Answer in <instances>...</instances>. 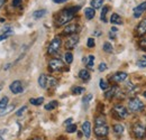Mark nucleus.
<instances>
[{
	"label": "nucleus",
	"mask_w": 146,
	"mask_h": 140,
	"mask_svg": "<svg viewBox=\"0 0 146 140\" xmlns=\"http://www.w3.org/2000/svg\"><path fill=\"white\" fill-rule=\"evenodd\" d=\"M80 10V7L79 6H75V7H71V8H65L64 10H62L57 17H56V25L57 26H62V25H65L68 24L69 21H71L74 17V15Z\"/></svg>",
	"instance_id": "nucleus-1"
},
{
	"label": "nucleus",
	"mask_w": 146,
	"mask_h": 140,
	"mask_svg": "<svg viewBox=\"0 0 146 140\" xmlns=\"http://www.w3.org/2000/svg\"><path fill=\"white\" fill-rule=\"evenodd\" d=\"M128 108H129V111L130 112H139V111H143L144 110V103L139 99L133 98L128 102Z\"/></svg>",
	"instance_id": "nucleus-2"
},
{
	"label": "nucleus",
	"mask_w": 146,
	"mask_h": 140,
	"mask_svg": "<svg viewBox=\"0 0 146 140\" xmlns=\"http://www.w3.org/2000/svg\"><path fill=\"white\" fill-rule=\"evenodd\" d=\"M61 45H62V40H61L60 37L53 38V40L51 42V44L48 46V50H47L48 54L50 55H56L57 52L60 51V48H61Z\"/></svg>",
	"instance_id": "nucleus-3"
},
{
	"label": "nucleus",
	"mask_w": 146,
	"mask_h": 140,
	"mask_svg": "<svg viewBox=\"0 0 146 140\" xmlns=\"http://www.w3.org/2000/svg\"><path fill=\"white\" fill-rule=\"evenodd\" d=\"M94 135L99 138H104V137H107L108 136V132H109V128L107 125V123L105 124H96L94 127Z\"/></svg>",
	"instance_id": "nucleus-4"
},
{
	"label": "nucleus",
	"mask_w": 146,
	"mask_h": 140,
	"mask_svg": "<svg viewBox=\"0 0 146 140\" xmlns=\"http://www.w3.org/2000/svg\"><path fill=\"white\" fill-rule=\"evenodd\" d=\"M133 133L135 135L136 138L143 139L146 136V127L142 123H136L133 127Z\"/></svg>",
	"instance_id": "nucleus-5"
},
{
	"label": "nucleus",
	"mask_w": 146,
	"mask_h": 140,
	"mask_svg": "<svg viewBox=\"0 0 146 140\" xmlns=\"http://www.w3.org/2000/svg\"><path fill=\"white\" fill-rule=\"evenodd\" d=\"M64 67V63L60 58H53L48 62V69L51 72H58Z\"/></svg>",
	"instance_id": "nucleus-6"
},
{
	"label": "nucleus",
	"mask_w": 146,
	"mask_h": 140,
	"mask_svg": "<svg viewBox=\"0 0 146 140\" xmlns=\"http://www.w3.org/2000/svg\"><path fill=\"white\" fill-rule=\"evenodd\" d=\"M113 112H115V114H116L118 118H120V119H125V118H127L128 117L127 109H126L123 104L115 105V106H113Z\"/></svg>",
	"instance_id": "nucleus-7"
},
{
	"label": "nucleus",
	"mask_w": 146,
	"mask_h": 140,
	"mask_svg": "<svg viewBox=\"0 0 146 140\" xmlns=\"http://www.w3.org/2000/svg\"><path fill=\"white\" fill-rule=\"evenodd\" d=\"M79 40H80V38H79V36L76 35V34L75 35H71L66 39V42H65V48L66 50H73V48H75V46L78 45Z\"/></svg>",
	"instance_id": "nucleus-8"
},
{
	"label": "nucleus",
	"mask_w": 146,
	"mask_h": 140,
	"mask_svg": "<svg viewBox=\"0 0 146 140\" xmlns=\"http://www.w3.org/2000/svg\"><path fill=\"white\" fill-rule=\"evenodd\" d=\"M10 91L14 93V94H19V93H21L23 91H24V88H23V83L20 82V81H14L11 84H10Z\"/></svg>",
	"instance_id": "nucleus-9"
},
{
	"label": "nucleus",
	"mask_w": 146,
	"mask_h": 140,
	"mask_svg": "<svg viewBox=\"0 0 146 140\" xmlns=\"http://www.w3.org/2000/svg\"><path fill=\"white\" fill-rule=\"evenodd\" d=\"M128 74L126 72H117L111 76V81L115 83H120L123 81H125L127 79Z\"/></svg>",
	"instance_id": "nucleus-10"
},
{
	"label": "nucleus",
	"mask_w": 146,
	"mask_h": 140,
	"mask_svg": "<svg viewBox=\"0 0 146 140\" xmlns=\"http://www.w3.org/2000/svg\"><path fill=\"white\" fill-rule=\"evenodd\" d=\"M145 11H146V1H144V2H142L141 5H138L137 7L134 8V10H133V13H134V17L139 18Z\"/></svg>",
	"instance_id": "nucleus-11"
},
{
	"label": "nucleus",
	"mask_w": 146,
	"mask_h": 140,
	"mask_svg": "<svg viewBox=\"0 0 146 140\" xmlns=\"http://www.w3.org/2000/svg\"><path fill=\"white\" fill-rule=\"evenodd\" d=\"M79 25H68L64 30H63V34L64 35H75L78 32H79Z\"/></svg>",
	"instance_id": "nucleus-12"
},
{
	"label": "nucleus",
	"mask_w": 146,
	"mask_h": 140,
	"mask_svg": "<svg viewBox=\"0 0 146 140\" xmlns=\"http://www.w3.org/2000/svg\"><path fill=\"white\" fill-rule=\"evenodd\" d=\"M82 132H83V135H84V137L87 139L90 138V136H91V123L89 121H84L83 122V124H82Z\"/></svg>",
	"instance_id": "nucleus-13"
},
{
	"label": "nucleus",
	"mask_w": 146,
	"mask_h": 140,
	"mask_svg": "<svg viewBox=\"0 0 146 140\" xmlns=\"http://www.w3.org/2000/svg\"><path fill=\"white\" fill-rule=\"evenodd\" d=\"M136 32L139 36H143L146 34V19H143L136 27Z\"/></svg>",
	"instance_id": "nucleus-14"
},
{
	"label": "nucleus",
	"mask_w": 146,
	"mask_h": 140,
	"mask_svg": "<svg viewBox=\"0 0 146 140\" xmlns=\"http://www.w3.org/2000/svg\"><path fill=\"white\" fill-rule=\"evenodd\" d=\"M118 92H119V88H118V87L115 85V87H112L110 90H107L105 92V96H106V99H112Z\"/></svg>",
	"instance_id": "nucleus-15"
},
{
	"label": "nucleus",
	"mask_w": 146,
	"mask_h": 140,
	"mask_svg": "<svg viewBox=\"0 0 146 140\" xmlns=\"http://www.w3.org/2000/svg\"><path fill=\"white\" fill-rule=\"evenodd\" d=\"M110 22L113 25H121L123 24V19L118 14H112L110 17Z\"/></svg>",
	"instance_id": "nucleus-16"
},
{
	"label": "nucleus",
	"mask_w": 146,
	"mask_h": 140,
	"mask_svg": "<svg viewBox=\"0 0 146 140\" xmlns=\"http://www.w3.org/2000/svg\"><path fill=\"white\" fill-rule=\"evenodd\" d=\"M38 84L39 87L43 88H47V76L45 74H40L39 77H38Z\"/></svg>",
	"instance_id": "nucleus-17"
},
{
	"label": "nucleus",
	"mask_w": 146,
	"mask_h": 140,
	"mask_svg": "<svg viewBox=\"0 0 146 140\" xmlns=\"http://www.w3.org/2000/svg\"><path fill=\"white\" fill-rule=\"evenodd\" d=\"M84 15H86L88 20H91L92 18L94 17V15H96V10L92 7H88V8L84 9Z\"/></svg>",
	"instance_id": "nucleus-18"
},
{
	"label": "nucleus",
	"mask_w": 146,
	"mask_h": 140,
	"mask_svg": "<svg viewBox=\"0 0 146 140\" xmlns=\"http://www.w3.org/2000/svg\"><path fill=\"white\" fill-rule=\"evenodd\" d=\"M79 77H80L81 80H83L84 82L89 81V80H90V73H89V71L81 70L80 72H79Z\"/></svg>",
	"instance_id": "nucleus-19"
},
{
	"label": "nucleus",
	"mask_w": 146,
	"mask_h": 140,
	"mask_svg": "<svg viewBox=\"0 0 146 140\" xmlns=\"http://www.w3.org/2000/svg\"><path fill=\"white\" fill-rule=\"evenodd\" d=\"M124 130H125V127L123 124H120V123H117V124L113 125V132L117 136H121L123 132H124Z\"/></svg>",
	"instance_id": "nucleus-20"
},
{
	"label": "nucleus",
	"mask_w": 146,
	"mask_h": 140,
	"mask_svg": "<svg viewBox=\"0 0 146 140\" xmlns=\"http://www.w3.org/2000/svg\"><path fill=\"white\" fill-rule=\"evenodd\" d=\"M83 62H86L87 66L89 69H93V65H94V56L93 55H89L87 58H83Z\"/></svg>",
	"instance_id": "nucleus-21"
},
{
	"label": "nucleus",
	"mask_w": 146,
	"mask_h": 140,
	"mask_svg": "<svg viewBox=\"0 0 146 140\" xmlns=\"http://www.w3.org/2000/svg\"><path fill=\"white\" fill-rule=\"evenodd\" d=\"M108 11H109V7H108V6H105V7L102 8V10H101V15H100L101 21L107 22V13H108Z\"/></svg>",
	"instance_id": "nucleus-22"
},
{
	"label": "nucleus",
	"mask_w": 146,
	"mask_h": 140,
	"mask_svg": "<svg viewBox=\"0 0 146 140\" xmlns=\"http://www.w3.org/2000/svg\"><path fill=\"white\" fill-rule=\"evenodd\" d=\"M46 15V10L45 9H39V10H36L33 13V17L35 19H39V18L44 17Z\"/></svg>",
	"instance_id": "nucleus-23"
},
{
	"label": "nucleus",
	"mask_w": 146,
	"mask_h": 140,
	"mask_svg": "<svg viewBox=\"0 0 146 140\" xmlns=\"http://www.w3.org/2000/svg\"><path fill=\"white\" fill-rule=\"evenodd\" d=\"M57 85V81L53 76H47V87L48 88H55Z\"/></svg>",
	"instance_id": "nucleus-24"
},
{
	"label": "nucleus",
	"mask_w": 146,
	"mask_h": 140,
	"mask_svg": "<svg viewBox=\"0 0 146 140\" xmlns=\"http://www.w3.org/2000/svg\"><path fill=\"white\" fill-rule=\"evenodd\" d=\"M104 5V0H91V7L93 9H99Z\"/></svg>",
	"instance_id": "nucleus-25"
},
{
	"label": "nucleus",
	"mask_w": 146,
	"mask_h": 140,
	"mask_svg": "<svg viewBox=\"0 0 146 140\" xmlns=\"http://www.w3.org/2000/svg\"><path fill=\"white\" fill-rule=\"evenodd\" d=\"M44 102V98L40 96V98H35V99H31L29 100V103L33 105H40Z\"/></svg>",
	"instance_id": "nucleus-26"
},
{
	"label": "nucleus",
	"mask_w": 146,
	"mask_h": 140,
	"mask_svg": "<svg viewBox=\"0 0 146 140\" xmlns=\"http://www.w3.org/2000/svg\"><path fill=\"white\" fill-rule=\"evenodd\" d=\"M57 101H51L50 103H47V104L45 105V110H47V111H51V110H54L55 108H57Z\"/></svg>",
	"instance_id": "nucleus-27"
},
{
	"label": "nucleus",
	"mask_w": 146,
	"mask_h": 140,
	"mask_svg": "<svg viewBox=\"0 0 146 140\" xmlns=\"http://www.w3.org/2000/svg\"><path fill=\"white\" fill-rule=\"evenodd\" d=\"M8 102H9L8 96H3V98L1 99V101H0V111H1V110H3L5 108H7Z\"/></svg>",
	"instance_id": "nucleus-28"
},
{
	"label": "nucleus",
	"mask_w": 146,
	"mask_h": 140,
	"mask_svg": "<svg viewBox=\"0 0 146 140\" xmlns=\"http://www.w3.org/2000/svg\"><path fill=\"white\" fill-rule=\"evenodd\" d=\"M83 92H84V88H82V87H75V88H73V90H72V93L75 94V95L82 94Z\"/></svg>",
	"instance_id": "nucleus-29"
},
{
	"label": "nucleus",
	"mask_w": 146,
	"mask_h": 140,
	"mask_svg": "<svg viewBox=\"0 0 146 140\" xmlns=\"http://www.w3.org/2000/svg\"><path fill=\"white\" fill-rule=\"evenodd\" d=\"M137 65H138L139 67H142V69L146 67V56H142V57L138 59V62H137Z\"/></svg>",
	"instance_id": "nucleus-30"
},
{
	"label": "nucleus",
	"mask_w": 146,
	"mask_h": 140,
	"mask_svg": "<svg viewBox=\"0 0 146 140\" xmlns=\"http://www.w3.org/2000/svg\"><path fill=\"white\" fill-rule=\"evenodd\" d=\"M94 122H96V124H105L106 123V118L104 116H99L94 119Z\"/></svg>",
	"instance_id": "nucleus-31"
},
{
	"label": "nucleus",
	"mask_w": 146,
	"mask_h": 140,
	"mask_svg": "<svg viewBox=\"0 0 146 140\" xmlns=\"http://www.w3.org/2000/svg\"><path fill=\"white\" fill-rule=\"evenodd\" d=\"M99 87L101 90H104V91H107L108 88H109V84L105 81V80H100V82H99Z\"/></svg>",
	"instance_id": "nucleus-32"
},
{
	"label": "nucleus",
	"mask_w": 146,
	"mask_h": 140,
	"mask_svg": "<svg viewBox=\"0 0 146 140\" xmlns=\"http://www.w3.org/2000/svg\"><path fill=\"white\" fill-rule=\"evenodd\" d=\"M65 62H66V64H71L73 62V55H72V53H70V52H68V53H65Z\"/></svg>",
	"instance_id": "nucleus-33"
},
{
	"label": "nucleus",
	"mask_w": 146,
	"mask_h": 140,
	"mask_svg": "<svg viewBox=\"0 0 146 140\" xmlns=\"http://www.w3.org/2000/svg\"><path fill=\"white\" fill-rule=\"evenodd\" d=\"M14 105H10V106H7V108H5L3 110H1V112H0V116H5V114H7V113H9V112H11L13 110H14Z\"/></svg>",
	"instance_id": "nucleus-34"
},
{
	"label": "nucleus",
	"mask_w": 146,
	"mask_h": 140,
	"mask_svg": "<svg viewBox=\"0 0 146 140\" xmlns=\"http://www.w3.org/2000/svg\"><path fill=\"white\" fill-rule=\"evenodd\" d=\"M76 131V125L75 124H69V125H66V132H69V133H73V132H75Z\"/></svg>",
	"instance_id": "nucleus-35"
},
{
	"label": "nucleus",
	"mask_w": 146,
	"mask_h": 140,
	"mask_svg": "<svg viewBox=\"0 0 146 140\" xmlns=\"http://www.w3.org/2000/svg\"><path fill=\"white\" fill-rule=\"evenodd\" d=\"M102 48H104V51H105V52H107V53L112 52V45H111L110 43H108V42L104 44V47H102Z\"/></svg>",
	"instance_id": "nucleus-36"
},
{
	"label": "nucleus",
	"mask_w": 146,
	"mask_h": 140,
	"mask_svg": "<svg viewBox=\"0 0 146 140\" xmlns=\"http://www.w3.org/2000/svg\"><path fill=\"white\" fill-rule=\"evenodd\" d=\"M98 70H99V72H104V71L107 70V64L106 63H100L99 64V67H98Z\"/></svg>",
	"instance_id": "nucleus-37"
},
{
	"label": "nucleus",
	"mask_w": 146,
	"mask_h": 140,
	"mask_svg": "<svg viewBox=\"0 0 146 140\" xmlns=\"http://www.w3.org/2000/svg\"><path fill=\"white\" fill-rule=\"evenodd\" d=\"M87 46H88L89 48L94 47V39H93V38H89V39H88V42H87Z\"/></svg>",
	"instance_id": "nucleus-38"
},
{
	"label": "nucleus",
	"mask_w": 146,
	"mask_h": 140,
	"mask_svg": "<svg viewBox=\"0 0 146 140\" xmlns=\"http://www.w3.org/2000/svg\"><path fill=\"white\" fill-rule=\"evenodd\" d=\"M139 47H141L142 50L146 51V38H143V39L139 42Z\"/></svg>",
	"instance_id": "nucleus-39"
},
{
	"label": "nucleus",
	"mask_w": 146,
	"mask_h": 140,
	"mask_svg": "<svg viewBox=\"0 0 146 140\" xmlns=\"http://www.w3.org/2000/svg\"><path fill=\"white\" fill-rule=\"evenodd\" d=\"M91 99H92V94H88L87 96H84V98H83V103H84V104L89 103V102L91 101Z\"/></svg>",
	"instance_id": "nucleus-40"
},
{
	"label": "nucleus",
	"mask_w": 146,
	"mask_h": 140,
	"mask_svg": "<svg viewBox=\"0 0 146 140\" xmlns=\"http://www.w3.org/2000/svg\"><path fill=\"white\" fill-rule=\"evenodd\" d=\"M26 109H27V106H25V105H24L21 109H19L18 111L16 112V116H17V117H20V116H21V114H23V113L26 111Z\"/></svg>",
	"instance_id": "nucleus-41"
},
{
	"label": "nucleus",
	"mask_w": 146,
	"mask_h": 140,
	"mask_svg": "<svg viewBox=\"0 0 146 140\" xmlns=\"http://www.w3.org/2000/svg\"><path fill=\"white\" fill-rule=\"evenodd\" d=\"M21 5V0H13V6L14 7H18Z\"/></svg>",
	"instance_id": "nucleus-42"
},
{
	"label": "nucleus",
	"mask_w": 146,
	"mask_h": 140,
	"mask_svg": "<svg viewBox=\"0 0 146 140\" xmlns=\"http://www.w3.org/2000/svg\"><path fill=\"white\" fill-rule=\"evenodd\" d=\"M71 122H72V118L65 120V121H64V125H69V124H71Z\"/></svg>",
	"instance_id": "nucleus-43"
},
{
	"label": "nucleus",
	"mask_w": 146,
	"mask_h": 140,
	"mask_svg": "<svg viewBox=\"0 0 146 140\" xmlns=\"http://www.w3.org/2000/svg\"><path fill=\"white\" fill-rule=\"evenodd\" d=\"M5 132H7V130H0V140H3V135L2 133H5Z\"/></svg>",
	"instance_id": "nucleus-44"
},
{
	"label": "nucleus",
	"mask_w": 146,
	"mask_h": 140,
	"mask_svg": "<svg viewBox=\"0 0 146 140\" xmlns=\"http://www.w3.org/2000/svg\"><path fill=\"white\" fill-rule=\"evenodd\" d=\"M55 3H63V2H66L68 0H53Z\"/></svg>",
	"instance_id": "nucleus-45"
},
{
	"label": "nucleus",
	"mask_w": 146,
	"mask_h": 140,
	"mask_svg": "<svg viewBox=\"0 0 146 140\" xmlns=\"http://www.w3.org/2000/svg\"><path fill=\"white\" fill-rule=\"evenodd\" d=\"M5 2H6V0H0V8H1V7L5 5Z\"/></svg>",
	"instance_id": "nucleus-46"
},
{
	"label": "nucleus",
	"mask_w": 146,
	"mask_h": 140,
	"mask_svg": "<svg viewBox=\"0 0 146 140\" xmlns=\"http://www.w3.org/2000/svg\"><path fill=\"white\" fill-rule=\"evenodd\" d=\"M111 32H117V28H116V27H112V28H111Z\"/></svg>",
	"instance_id": "nucleus-47"
},
{
	"label": "nucleus",
	"mask_w": 146,
	"mask_h": 140,
	"mask_svg": "<svg viewBox=\"0 0 146 140\" xmlns=\"http://www.w3.org/2000/svg\"><path fill=\"white\" fill-rule=\"evenodd\" d=\"M9 66H10V64H7V65L5 66V70H8V69H9Z\"/></svg>",
	"instance_id": "nucleus-48"
},
{
	"label": "nucleus",
	"mask_w": 146,
	"mask_h": 140,
	"mask_svg": "<svg viewBox=\"0 0 146 140\" xmlns=\"http://www.w3.org/2000/svg\"><path fill=\"white\" fill-rule=\"evenodd\" d=\"M110 38H111V39H112V38H115V35H112V34L110 33Z\"/></svg>",
	"instance_id": "nucleus-49"
},
{
	"label": "nucleus",
	"mask_w": 146,
	"mask_h": 140,
	"mask_svg": "<svg viewBox=\"0 0 146 140\" xmlns=\"http://www.w3.org/2000/svg\"><path fill=\"white\" fill-rule=\"evenodd\" d=\"M33 140H43V139H42V138H34Z\"/></svg>",
	"instance_id": "nucleus-50"
},
{
	"label": "nucleus",
	"mask_w": 146,
	"mask_h": 140,
	"mask_svg": "<svg viewBox=\"0 0 146 140\" xmlns=\"http://www.w3.org/2000/svg\"><path fill=\"white\" fill-rule=\"evenodd\" d=\"M144 96H145V99H146V91L144 92Z\"/></svg>",
	"instance_id": "nucleus-51"
}]
</instances>
